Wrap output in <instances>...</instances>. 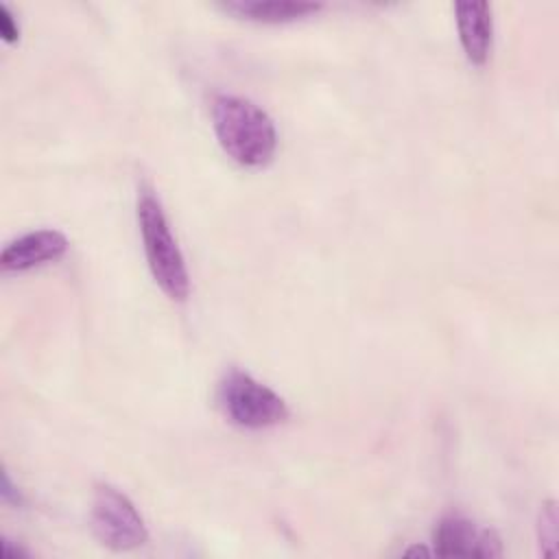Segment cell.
<instances>
[{
	"mask_svg": "<svg viewBox=\"0 0 559 559\" xmlns=\"http://www.w3.org/2000/svg\"><path fill=\"white\" fill-rule=\"evenodd\" d=\"M212 129L221 148L240 166H266L277 148L273 118L253 100L238 94L212 98Z\"/></svg>",
	"mask_w": 559,
	"mask_h": 559,
	"instance_id": "1",
	"label": "cell"
},
{
	"mask_svg": "<svg viewBox=\"0 0 559 559\" xmlns=\"http://www.w3.org/2000/svg\"><path fill=\"white\" fill-rule=\"evenodd\" d=\"M138 225L153 280L170 299L183 301L190 293L188 266L170 231L162 201L146 186L140 190L138 197Z\"/></svg>",
	"mask_w": 559,
	"mask_h": 559,
	"instance_id": "2",
	"label": "cell"
},
{
	"mask_svg": "<svg viewBox=\"0 0 559 559\" xmlns=\"http://www.w3.org/2000/svg\"><path fill=\"white\" fill-rule=\"evenodd\" d=\"M218 404L225 417L249 430L277 426L288 419V406L280 393L240 369H231L218 384Z\"/></svg>",
	"mask_w": 559,
	"mask_h": 559,
	"instance_id": "3",
	"label": "cell"
},
{
	"mask_svg": "<svg viewBox=\"0 0 559 559\" xmlns=\"http://www.w3.org/2000/svg\"><path fill=\"white\" fill-rule=\"evenodd\" d=\"M90 518L96 539L116 552H127L148 542V531L140 511L129 496L114 485L100 483L94 487Z\"/></svg>",
	"mask_w": 559,
	"mask_h": 559,
	"instance_id": "4",
	"label": "cell"
},
{
	"mask_svg": "<svg viewBox=\"0 0 559 559\" xmlns=\"http://www.w3.org/2000/svg\"><path fill=\"white\" fill-rule=\"evenodd\" d=\"M432 555L439 557H500L498 533L463 515H445L432 533Z\"/></svg>",
	"mask_w": 559,
	"mask_h": 559,
	"instance_id": "5",
	"label": "cell"
},
{
	"mask_svg": "<svg viewBox=\"0 0 559 559\" xmlns=\"http://www.w3.org/2000/svg\"><path fill=\"white\" fill-rule=\"evenodd\" d=\"M68 251V238L59 229H35L4 245L0 264L4 271H28L33 266L55 262Z\"/></svg>",
	"mask_w": 559,
	"mask_h": 559,
	"instance_id": "6",
	"label": "cell"
},
{
	"mask_svg": "<svg viewBox=\"0 0 559 559\" xmlns=\"http://www.w3.org/2000/svg\"><path fill=\"white\" fill-rule=\"evenodd\" d=\"M454 13L465 57L472 63L483 66L489 57L493 39L491 7L487 2H456Z\"/></svg>",
	"mask_w": 559,
	"mask_h": 559,
	"instance_id": "7",
	"label": "cell"
},
{
	"mask_svg": "<svg viewBox=\"0 0 559 559\" xmlns=\"http://www.w3.org/2000/svg\"><path fill=\"white\" fill-rule=\"evenodd\" d=\"M223 11L251 20V22H293L299 17H308L323 9L321 2H297V0H229L221 4Z\"/></svg>",
	"mask_w": 559,
	"mask_h": 559,
	"instance_id": "8",
	"label": "cell"
},
{
	"mask_svg": "<svg viewBox=\"0 0 559 559\" xmlns=\"http://www.w3.org/2000/svg\"><path fill=\"white\" fill-rule=\"evenodd\" d=\"M539 546L542 552L546 557L555 555V546H557V509L555 502H546L539 511Z\"/></svg>",
	"mask_w": 559,
	"mask_h": 559,
	"instance_id": "9",
	"label": "cell"
},
{
	"mask_svg": "<svg viewBox=\"0 0 559 559\" xmlns=\"http://www.w3.org/2000/svg\"><path fill=\"white\" fill-rule=\"evenodd\" d=\"M0 35L9 44H13L20 37V26L15 24V17L4 2L0 4Z\"/></svg>",
	"mask_w": 559,
	"mask_h": 559,
	"instance_id": "10",
	"label": "cell"
},
{
	"mask_svg": "<svg viewBox=\"0 0 559 559\" xmlns=\"http://www.w3.org/2000/svg\"><path fill=\"white\" fill-rule=\"evenodd\" d=\"M0 496H2V502H7V504H22V493L11 485V478H9L7 469H2Z\"/></svg>",
	"mask_w": 559,
	"mask_h": 559,
	"instance_id": "11",
	"label": "cell"
},
{
	"mask_svg": "<svg viewBox=\"0 0 559 559\" xmlns=\"http://www.w3.org/2000/svg\"><path fill=\"white\" fill-rule=\"evenodd\" d=\"M404 555H432V550H428V548H424V546H413V548H408Z\"/></svg>",
	"mask_w": 559,
	"mask_h": 559,
	"instance_id": "12",
	"label": "cell"
}]
</instances>
